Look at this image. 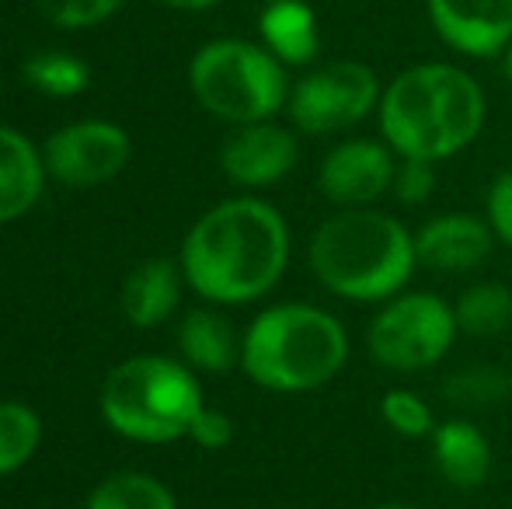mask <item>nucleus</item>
Wrapping results in <instances>:
<instances>
[{"label":"nucleus","mask_w":512,"mask_h":509,"mask_svg":"<svg viewBox=\"0 0 512 509\" xmlns=\"http://www.w3.org/2000/svg\"><path fill=\"white\" fill-rule=\"evenodd\" d=\"M512 391V377L495 363H467V367L453 370L443 381V398L450 405L464 408V412H478V408H492L506 401Z\"/></svg>","instance_id":"aec40b11"},{"label":"nucleus","mask_w":512,"mask_h":509,"mask_svg":"<svg viewBox=\"0 0 512 509\" xmlns=\"http://www.w3.org/2000/svg\"><path fill=\"white\" fill-rule=\"evenodd\" d=\"M42 443V419L21 401H0V478L32 461Z\"/></svg>","instance_id":"4be33fe9"},{"label":"nucleus","mask_w":512,"mask_h":509,"mask_svg":"<svg viewBox=\"0 0 512 509\" xmlns=\"http://www.w3.org/2000/svg\"><path fill=\"white\" fill-rule=\"evenodd\" d=\"M133 157L129 133L115 123H74L49 136L42 161L46 175H53L63 185H102L112 182Z\"/></svg>","instance_id":"9d476101"},{"label":"nucleus","mask_w":512,"mask_h":509,"mask_svg":"<svg viewBox=\"0 0 512 509\" xmlns=\"http://www.w3.org/2000/svg\"><path fill=\"white\" fill-rule=\"evenodd\" d=\"M290 227L265 199H227L196 220L182 245V272L209 304H251L283 279Z\"/></svg>","instance_id":"f257e3e1"},{"label":"nucleus","mask_w":512,"mask_h":509,"mask_svg":"<svg viewBox=\"0 0 512 509\" xmlns=\"http://www.w3.org/2000/svg\"><path fill=\"white\" fill-rule=\"evenodd\" d=\"M182 276L168 258H150L129 272L122 286V311L136 328H154L175 314L182 300Z\"/></svg>","instance_id":"f3484780"},{"label":"nucleus","mask_w":512,"mask_h":509,"mask_svg":"<svg viewBox=\"0 0 512 509\" xmlns=\"http://www.w3.org/2000/svg\"><path fill=\"white\" fill-rule=\"evenodd\" d=\"M453 318L457 332L471 339H495L506 328H512V290L495 279L471 283L453 300Z\"/></svg>","instance_id":"6ab92c4d"},{"label":"nucleus","mask_w":512,"mask_h":509,"mask_svg":"<svg viewBox=\"0 0 512 509\" xmlns=\"http://www.w3.org/2000/svg\"><path fill=\"white\" fill-rule=\"evenodd\" d=\"M203 408V387L192 367L168 356H133L102 387L105 422L136 443L182 440Z\"/></svg>","instance_id":"39448f33"},{"label":"nucleus","mask_w":512,"mask_h":509,"mask_svg":"<svg viewBox=\"0 0 512 509\" xmlns=\"http://www.w3.org/2000/svg\"><path fill=\"white\" fill-rule=\"evenodd\" d=\"M488 98L457 63H415L384 84L377 105L380 140L398 157L450 161L485 129Z\"/></svg>","instance_id":"f03ea898"},{"label":"nucleus","mask_w":512,"mask_h":509,"mask_svg":"<svg viewBox=\"0 0 512 509\" xmlns=\"http://www.w3.org/2000/svg\"><path fill=\"white\" fill-rule=\"evenodd\" d=\"M429 25L446 49L499 60L512 42V0H425Z\"/></svg>","instance_id":"9b49d317"},{"label":"nucleus","mask_w":512,"mask_h":509,"mask_svg":"<svg viewBox=\"0 0 512 509\" xmlns=\"http://www.w3.org/2000/svg\"><path fill=\"white\" fill-rule=\"evenodd\" d=\"M429 443L432 464L450 489L471 492L488 482V475H492V443L471 419L436 422Z\"/></svg>","instance_id":"4468645a"},{"label":"nucleus","mask_w":512,"mask_h":509,"mask_svg":"<svg viewBox=\"0 0 512 509\" xmlns=\"http://www.w3.org/2000/svg\"><path fill=\"white\" fill-rule=\"evenodd\" d=\"M300 161L297 133L276 119L237 126L220 150V168L241 189H269L283 182Z\"/></svg>","instance_id":"f8f14e48"},{"label":"nucleus","mask_w":512,"mask_h":509,"mask_svg":"<svg viewBox=\"0 0 512 509\" xmlns=\"http://www.w3.org/2000/svg\"><path fill=\"white\" fill-rule=\"evenodd\" d=\"M432 192H436V164L401 157L398 171H394L391 196L405 206H418V203H425V199H432Z\"/></svg>","instance_id":"a878e982"},{"label":"nucleus","mask_w":512,"mask_h":509,"mask_svg":"<svg viewBox=\"0 0 512 509\" xmlns=\"http://www.w3.org/2000/svg\"><path fill=\"white\" fill-rule=\"evenodd\" d=\"M46 161L28 136L0 126V227L25 217L42 196Z\"/></svg>","instance_id":"dca6fc26"},{"label":"nucleus","mask_w":512,"mask_h":509,"mask_svg":"<svg viewBox=\"0 0 512 509\" xmlns=\"http://www.w3.org/2000/svg\"><path fill=\"white\" fill-rule=\"evenodd\" d=\"M384 84L377 70L363 60H328L314 63L290 88V123L300 133L331 136L359 126L380 105Z\"/></svg>","instance_id":"6e6552de"},{"label":"nucleus","mask_w":512,"mask_h":509,"mask_svg":"<svg viewBox=\"0 0 512 509\" xmlns=\"http://www.w3.org/2000/svg\"><path fill=\"white\" fill-rule=\"evenodd\" d=\"M178 349L185 363L203 374H227L241 363V339L220 311H189L178 325Z\"/></svg>","instance_id":"a211bd4d"},{"label":"nucleus","mask_w":512,"mask_h":509,"mask_svg":"<svg viewBox=\"0 0 512 509\" xmlns=\"http://www.w3.org/2000/svg\"><path fill=\"white\" fill-rule=\"evenodd\" d=\"M492 248V227L474 213H439L415 231L418 269L439 272V276H464V272L481 269L492 258Z\"/></svg>","instance_id":"ddd939ff"},{"label":"nucleus","mask_w":512,"mask_h":509,"mask_svg":"<svg viewBox=\"0 0 512 509\" xmlns=\"http://www.w3.org/2000/svg\"><path fill=\"white\" fill-rule=\"evenodd\" d=\"M453 304L429 290H405L384 300L366 325L373 363L391 374H422L450 356L457 342Z\"/></svg>","instance_id":"0eeeda50"},{"label":"nucleus","mask_w":512,"mask_h":509,"mask_svg":"<svg viewBox=\"0 0 512 509\" xmlns=\"http://www.w3.org/2000/svg\"><path fill=\"white\" fill-rule=\"evenodd\" d=\"M258 32H262V46L283 67H314L321 53L317 14L307 0H269L258 14Z\"/></svg>","instance_id":"2eb2a0df"},{"label":"nucleus","mask_w":512,"mask_h":509,"mask_svg":"<svg viewBox=\"0 0 512 509\" xmlns=\"http://www.w3.org/2000/svg\"><path fill=\"white\" fill-rule=\"evenodd\" d=\"M349 363V332L331 311L314 304H276L248 325L241 367L258 387L304 394L331 384Z\"/></svg>","instance_id":"20e7f679"},{"label":"nucleus","mask_w":512,"mask_h":509,"mask_svg":"<svg viewBox=\"0 0 512 509\" xmlns=\"http://www.w3.org/2000/svg\"><path fill=\"white\" fill-rule=\"evenodd\" d=\"M307 262L317 283L335 297L384 304L405 293L415 276V234L377 206L338 210L314 231Z\"/></svg>","instance_id":"7ed1b4c3"},{"label":"nucleus","mask_w":512,"mask_h":509,"mask_svg":"<svg viewBox=\"0 0 512 509\" xmlns=\"http://www.w3.org/2000/svg\"><path fill=\"white\" fill-rule=\"evenodd\" d=\"M35 11L46 21L63 28H91L98 21L112 18L126 0H32Z\"/></svg>","instance_id":"393cba45"},{"label":"nucleus","mask_w":512,"mask_h":509,"mask_svg":"<svg viewBox=\"0 0 512 509\" xmlns=\"http://www.w3.org/2000/svg\"><path fill=\"white\" fill-rule=\"evenodd\" d=\"M189 440L203 450H223L234 440V419L220 408H203L189 429Z\"/></svg>","instance_id":"cd10ccee"},{"label":"nucleus","mask_w":512,"mask_h":509,"mask_svg":"<svg viewBox=\"0 0 512 509\" xmlns=\"http://www.w3.org/2000/svg\"><path fill=\"white\" fill-rule=\"evenodd\" d=\"M25 77L35 91L53 98H74L88 88L91 70L84 67V60L70 53H39L25 63Z\"/></svg>","instance_id":"5701e85b"},{"label":"nucleus","mask_w":512,"mask_h":509,"mask_svg":"<svg viewBox=\"0 0 512 509\" xmlns=\"http://www.w3.org/2000/svg\"><path fill=\"white\" fill-rule=\"evenodd\" d=\"M380 419L387 422V429L405 440H425L436 429V415H432L429 401L422 394L408 391V387H391L380 398Z\"/></svg>","instance_id":"b1692460"},{"label":"nucleus","mask_w":512,"mask_h":509,"mask_svg":"<svg viewBox=\"0 0 512 509\" xmlns=\"http://www.w3.org/2000/svg\"><path fill=\"white\" fill-rule=\"evenodd\" d=\"M88 509H178L164 482L140 471H119L105 478L88 499Z\"/></svg>","instance_id":"412c9836"},{"label":"nucleus","mask_w":512,"mask_h":509,"mask_svg":"<svg viewBox=\"0 0 512 509\" xmlns=\"http://www.w3.org/2000/svg\"><path fill=\"white\" fill-rule=\"evenodd\" d=\"M370 509H418L411 503H380V506H370Z\"/></svg>","instance_id":"7c9ffc66"},{"label":"nucleus","mask_w":512,"mask_h":509,"mask_svg":"<svg viewBox=\"0 0 512 509\" xmlns=\"http://www.w3.org/2000/svg\"><path fill=\"white\" fill-rule=\"evenodd\" d=\"M485 220L495 241L512 248V168L499 171L485 192Z\"/></svg>","instance_id":"bb28decb"},{"label":"nucleus","mask_w":512,"mask_h":509,"mask_svg":"<svg viewBox=\"0 0 512 509\" xmlns=\"http://www.w3.org/2000/svg\"><path fill=\"white\" fill-rule=\"evenodd\" d=\"M499 70H502V77H506V81L512 84V42L506 46V53L499 56Z\"/></svg>","instance_id":"c756f323"},{"label":"nucleus","mask_w":512,"mask_h":509,"mask_svg":"<svg viewBox=\"0 0 512 509\" xmlns=\"http://www.w3.org/2000/svg\"><path fill=\"white\" fill-rule=\"evenodd\" d=\"M189 88L209 116L248 126L279 116L293 84L265 46L248 39H216L192 56Z\"/></svg>","instance_id":"423d86ee"},{"label":"nucleus","mask_w":512,"mask_h":509,"mask_svg":"<svg viewBox=\"0 0 512 509\" xmlns=\"http://www.w3.org/2000/svg\"><path fill=\"white\" fill-rule=\"evenodd\" d=\"M401 157L380 136H352L324 154L317 168V189L338 210L377 206L394 185Z\"/></svg>","instance_id":"1a4fd4ad"},{"label":"nucleus","mask_w":512,"mask_h":509,"mask_svg":"<svg viewBox=\"0 0 512 509\" xmlns=\"http://www.w3.org/2000/svg\"><path fill=\"white\" fill-rule=\"evenodd\" d=\"M157 4L171 7V11H209V7H216L220 0H157Z\"/></svg>","instance_id":"c85d7f7f"}]
</instances>
